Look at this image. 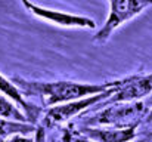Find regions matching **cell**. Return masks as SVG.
<instances>
[{
	"instance_id": "6da1fadb",
	"label": "cell",
	"mask_w": 152,
	"mask_h": 142,
	"mask_svg": "<svg viewBox=\"0 0 152 142\" xmlns=\"http://www.w3.org/2000/svg\"><path fill=\"white\" fill-rule=\"evenodd\" d=\"M12 83L19 89L24 98H39L45 107H58L72 101H78L87 96L108 92L118 88L123 79L102 82V83H81L71 80H56V82H42V80H27L22 77H10Z\"/></svg>"
},
{
	"instance_id": "7a4b0ae2",
	"label": "cell",
	"mask_w": 152,
	"mask_h": 142,
	"mask_svg": "<svg viewBox=\"0 0 152 142\" xmlns=\"http://www.w3.org/2000/svg\"><path fill=\"white\" fill-rule=\"evenodd\" d=\"M101 107L99 111L83 117L81 126L89 127H139L145 123V118L149 113V108L143 101L134 102H115Z\"/></svg>"
},
{
	"instance_id": "3957f363",
	"label": "cell",
	"mask_w": 152,
	"mask_h": 142,
	"mask_svg": "<svg viewBox=\"0 0 152 142\" xmlns=\"http://www.w3.org/2000/svg\"><path fill=\"white\" fill-rule=\"evenodd\" d=\"M108 4H109L108 18L93 37V43L98 45L108 42L111 34L118 27H121L127 21L142 13L146 7L152 6V0H108Z\"/></svg>"
},
{
	"instance_id": "277c9868",
	"label": "cell",
	"mask_w": 152,
	"mask_h": 142,
	"mask_svg": "<svg viewBox=\"0 0 152 142\" xmlns=\"http://www.w3.org/2000/svg\"><path fill=\"white\" fill-rule=\"evenodd\" d=\"M117 89L118 88H114V89H111L108 92H103V93L87 96V98L72 101V102H68V104H62V105H58V107H52L43 114L42 121L46 127L61 126V124L69 121L71 118H74L77 116H81L86 110H90L92 107H98V105L103 104L106 99H109L115 93Z\"/></svg>"
},
{
	"instance_id": "5b68a950",
	"label": "cell",
	"mask_w": 152,
	"mask_h": 142,
	"mask_svg": "<svg viewBox=\"0 0 152 142\" xmlns=\"http://www.w3.org/2000/svg\"><path fill=\"white\" fill-rule=\"evenodd\" d=\"M22 3V6L34 16L48 21L53 25L58 27H64V28H96V24L92 18L89 16H83V15H75V13H69V12H62V10H55L49 9L40 4L33 3L31 0H19Z\"/></svg>"
},
{
	"instance_id": "8992f818",
	"label": "cell",
	"mask_w": 152,
	"mask_h": 142,
	"mask_svg": "<svg viewBox=\"0 0 152 142\" xmlns=\"http://www.w3.org/2000/svg\"><path fill=\"white\" fill-rule=\"evenodd\" d=\"M152 93V73L145 74H132L123 77L121 85L109 99L101 105L115 104V102H134L142 101L145 96Z\"/></svg>"
},
{
	"instance_id": "52a82bcc",
	"label": "cell",
	"mask_w": 152,
	"mask_h": 142,
	"mask_svg": "<svg viewBox=\"0 0 152 142\" xmlns=\"http://www.w3.org/2000/svg\"><path fill=\"white\" fill-rule=\"evenodd\" d=\"M78 132L92 142H132L137 136V127H89L80 126Z\"/></svg>"
},
{
	"instance_id": "ba28073f",
	"label": "cell",
	"mask_w": 152,
	"mask_h": 142,
	"mask_svg": "<svg viewBox=\"0 0 152 142\" xmlns=\"http://www.w3.org/2000/svg\"><path fill=\"white\" fill-rule=\"evenodd\" d=\"M0 93L6 95L7 98H10V99L25 113V116L28 117V121H30L31 124H36L37 120L43 117V116H42V111H43V110L34 107L33 104H30V102L24 98V95L19 92V89L12 83V80L7 79V77H4L1 73H0Z\"/></svg>"
},
{
	"instance_id": "9c48e42d",
	"label": "cell",
	"mask_w": 152,
	"mask_h": 142,
	"mask_svg": "<svg viewBox=\"0 0 152 142\" xmlns=\"http://www.w3.org/2000/svg\"><path fill=\"white\" fill-rule=\"evenodd\" d=\"M36 130V124L0 117V142H6L16 136H27L30 133H34Z\"/></svg>"
},
{
	"instance_id": "30bf717a",
	"label": "cell",
	"mask_w": 152,
	"mask_h": 142,
	"mask_svg": "<svg viewBox=\"0 0 152 142\" xmlns=\"http://www.w3.org/2000/svg\"><path fill=\"white\" fill-rule=\"evenodd\" d=\"M0 117L3 118H9V120H16V121H28V117L25 116V113L6 95L0 93Z\"/></svg>"
},
{
	"instance_id": "8fae6325",
	"label": "cell",
	"mask_w": 152,
	"mask_h": 142,
	"mask_svg": "<svg viewBox=\"0 0 152 142\" xmlns=\"http://www.w3.org/2000/svg\"><path fill=\"white\" fill-rule=\"evenodd\" d=\"M145 123H152V107L149 108V113H148V116L145 118Z\"/></svg>"
}]
</instances>
